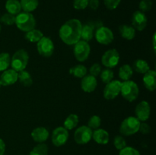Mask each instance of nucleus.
<instances>
[{"mask_svg":"<svg viewBox=\"0 0 156 155\" xmlns=\"http://www.w3.org/2000/svg\"><path fill=\"white\" fill-rule=\"evenodd\" d=\"M82 24L78 19H70L61 26L59 31L60 39L67 45H75L81 40Z\"/></svg>","mask_w":156,"mask_h":155,"instance_id":"f257e3e1","label":"nucleus"},{"mask_svg":"<svg viewBox=\"0 0 156 155\" xmlns=\"http://www.w3.org/2000/svg\"><path fill=\"white\" fill-rule=\"evenodd\" d=\"M17 27L23 32H28L35 29L36 19L31 13L29 12H20L15 16V22Z\"/></svg>","mask_w":156,"mask_h":155,"instance_id":"f03ea898","label":"nucleus"},{"mask_svg":"<svg viewBox=\"0 0 156 155\" xmlns=\"http://www.w3.org/2000/svg\"><path fill=\"white\" fill-rule=\"evenodd\" d=\"M29 61V55L25 50H18L11 58V66L17 72L25 70Z\"/></svg>","mask_w":156,"mask_h":155,"instance_id":"7ed1b4c3","label":"nucleus"},{"mask_svg":"<svg viewBox=\"0 0 156 155\" xmlns=\"http://www.w3.org/2000/svg\"><path fill=\"white\" fill-rule=\"evenodd\" d=\"M120 94L122 97L127 101H134L136 100L140 94L138 85L136 82L130 80L122 82Z\"/></svg>","mask_w":156,"mask_h":155,"instance_id":"20e7f679","label":"nucleus"},{"mask_svg":"<svg viewBox=\"0 0 156 155\" xmlns=\"http://www.w3.org/2000/svg\"><path fill=\"white\" fill-rule=\"evenodd\" d=\"M141 122L134 116H129L125 119L120 126V132L125 136L133 135L139 132Z\"/></svg>","mask_w":156,"mask_h":155,"instance_id":"39448f33","label":"nucleus"},{"mask_svg":"<svg viewBox=\"0 0 156 155\" xmlns=\"http://www.w3.org/2000/svg\"><path fill=\"white\" fill-rule=\"evenodd\" d=\"M91 52V47L88 42L80 40L74 45V56L79 62H85L88 59Z\"/></svg>","mask_w":156,"mask_h":155,"instance_id":"423d86ee","label":"nucleus"},{"mask_svg":"<svg viewBox=\"0 0 156 155\" xmlns=\"http://www.w3.org/2000/svg\"><path fill=\"white\" fill-rule=\"evenodd\" d=\"M37 52L41 56L44 57H50L54 52V43L50 38L43 36L37 43Z\"/></svg>","mask_w":156,"mask_h":155,"instance_id":"0eeeda50","label":"nucleus"},{"mask_svg":"<svg viewBox=\"0 0 156 155\" xmlns=\"http://www.w3.org/2000/svg\"><path fill=\"white\" fill-rule=\"evenodd\" d=\"M101 26H103L101 21H89L82 24L81 40L88 43V41H91L94 37L96 30Z\"/></svg>","mask_w":156,"mask_h":155,"instance_id":"6e6552de","label":"nucleus"},{"mask_svg":"<svg viewBox=\"0 0 156 155\" xmlns=\"http://www.w3.org/2000/svg\"><path fill=\"white\" fill-rule=\"evenodd\" d=\"M120 62V54L115 49H111L105 52L101 57V63L108 68L117 66Z\"/></svg>","mask_w":156,"mask_h":155,"instance_id":"1a4fd4ad","label":"nucleus"},{"mask_svg":"<svg viewBox=\"0 0 156 155\" xmlns=\"http://www.w3.org/2000/svg\"><path fill=\"white\" fill-rule=\"evenodd\" d=\"M96 40L102 45H109L114 40V33L112 30L105 26H101L94 33Z\"/></svg>","mask_w":156,"mask_h":155,"instance_id":"9d476101","label":"nucleus"},{"mask_svg":"<svg viewBox=\"0 0 156 155\" xmlns=\"http://www.w3.org/2000/svg\"><path fill=\"white\" fill-rule=\"evenodd\" d=\"M93 131L87 126L78 128L74 133V140L78 144H86L92 138Z\"/></svg>","mask_w":156,"mask_h":155,"instance_id":"9b49d317","label":"nucleus"},{"mask_svg":"<svg viewBox=\"0 0 156 155\" xmlns=\"http://www.w3.org/2000/svg\"><path fill=\"white\" fill-rule=\"evenodd\" d=\"M122 82L118 80L111 81L109 83L106 84L104 89V97L106 100H113L116 98L120 93Z\"/></svg>","mask_w":156,"mask_h":155,"instance_id":"f8f14e48","label":"nucleus"},{"mask_svg":"<svg viewBox=\"0 0 156 155\" xmlns=\"http://www.w3.org/2000/svg\"><path fill=\"white\" fill-rule=\"evenodd\" d=\"M69 138V132L64 127H58L53 130L51 136L52 143L56 147H61L66 143Z\"/></svg>","mask_w":156,"mask_h":155,"instance_id":"ddd939ff","label":"nucleus"},{"mask_svg":"<svg viewBox=\"0 0 156 155\" xmlns=\"http://www.w3.org/2000/svg\"><path fill=\"white\" fill-rule=\"evenodd\" d=\"M151 109L149 103L146 100H143L140 103L136 105V107L135 109L136 117L140 120V122H146L149 119L150 116Z\"/></svg>","mask_w":156,"mask_h":155,"instance_id":"4468645a","label":"nucleus"},{"mask_svg":"<svg viewBox=\"0 0 156 155\" xmlns=\"http://www.w3.org/2000/svg\"><path fill=\"white\" fill-rule=\"evenodd\" d=\"M132 24L135 30L143 31L147 25V18L144 12L136 11L132 16Z\"/></svg>","mask_w":156,"mask_h":155,"instance_id":"2eb2a0df","label":"nucleus"},{"mask_svg":"<svg viewBox=\"0 0 156 155\" xmlns=\"http://www.w3.org/2000/svg\"><path fill=\"white\" fill-rule=\"evenodd\" d=\"M18 81V72L14 69H6L0 77V84L2 86H10Z\"/></svg>","mask_w":156,"mask_h":155,"instance_id":"dca6fc26","label":"nucleus"},{"mask_svg":"<svg viewBox=\"0 0 156 155\" xmlns=\"http://www.w3.org/2000/svg\"><path fill=\"white\" fill-rule=\"evenodd\" d=\"M98 86V81L95 77L92 75H85L82 78L81 88L86 93H91L96 89Z\"/></svg>","mask_w":156,"mask_h":155,"instance_id":"f3484780","label":"nucleus"},{"mask_svg":"<svg viewBox=\"0 0 156 155\" xmlns=\"http://www.w3.org/2000/svg\"><path fill=\"white\" fill-rule=\"evenodd\" d=\"M143 84L149 91H154L156 88V72L155 70H149L143 78Z\"/></svg>","mask_w":156,"mask_h":155,"instance_id":"a211bd4d","label":"nucleus"},{"mask_svg":"<svg viewBox=\"0 0 156 155\" xmlns=\"http://www.w3.org/2000/svg\"><path fill=\"white\" fill-rule=\"evenodd\" d=\"M49 131L44 127H37L31 132L32 139L37 143H44L49 138Z\"/></svg>","mask_w":156,"mask_h":155,"instance_id":"6ab92c4d","label":"nucleus"},{"mask_svg":"<svg viewBox=\"0 0 156 155\" xmlns=\"http://www.w3.org/2000/svg\"><path fill=\"white\" fill-rule=\"evenodd\" d=\"M92 138L98 144H107L109 142V133L106 130H105V129H95L92 133Z\"/></svg>","mask_w":156,"mask_h":155,"instance_id":"aec40b11","label":"nucleus"},{"mask_svg":"<svg viewBox=\"0 0 156 155\" xmlns=\"http://www.w3.org/2000/svg\"><path fill=\"white\" fill-rule=\"evenodd\" d=\"M119 32L122 37L127 40H131L136 36V30L133 26L123 24L119 27Z\"/></svg>","mask_w":156,"mask_h":155,"instance_id":"412c9836","label":"nucleus"},{"mask_svg":"<svg viewBox=\"0 0 156 155\" xmlns=\"http://www.w3.org/2000/svg\"><path fill=\"white\" fill-rule=\"evenodd\" d=\"M5 9L8 13L17 15L21 11V3L18 0H7L5 3Z\"/></svg>","mask_w":156,"mask_h":155,"instance_id":"4be33fe9","label":"nucleus"},{"mask_svg":"<svg viewBox=\"0 0 156 155\" xmlns=\"http://www.w3.org/2000/svg\"><path fill=\"white\" fill-rule=\"evenodd\" d=\"M133 74V68L129 64H125L123 65L119 69L118 75L121 80L124 81H129L132 78Z\"/></svg>","mask_w":156,"mask_h":155,"instance_id":"5701e85b","label":"nucleus"},{"mask_svg":"<svg viewBox=\"0 0 156 155\" xmlns=\"http://www.w3.org/2000/svg\"><path fill=\"white\" fill-rule=\"evenodd\" d=\"M21 9L24 12H29L31 13L37 8L39 5V0H21Z\"/></svg>","mask_w":156,"mask_h":155,"instance_id":"b1692460","label":"nucleus"},{"mask_svg":"<svg viewBox=\"0 0 156 155\" xmlns=\"http://www.w3.org/2000/svg\"><path fill=\"white\" fill-rule=\"evenodd\" d=\"M18 80L24 87H30L33 84V79L28 71L23 70L18 72Z\"/></svg>","mask_w":156,"mask_h":155,"instance_id":"393cba45","label":"nucleus"},{"mask_svg":"<svg viewBox=\"0 0 156 155\" xmlns=\"http://www.w3.org/2000/svg\"><path fill=\"white\" fill-rule=\"evenodd\" d=\"M134 70L136 72L140 73V74H146L149 70H150L149 65L146 61L143 60V59H137L134 62L133 65Z\"/></svg>","mask_w":156,"mask_h":155,"instance_id":"a878e982","label":"nucleus"},{"mask_svg":"<svg viewBox=\"0 0 156 155\" xmlns=\"http://www.w3.org/2000/svg\"><path fill=\"white\" fill-rule=\"evenodd\" d=\"M25 39L31 43H37L44 36L43 32L37 29H33L28 32H26Z\"/></svg>","mask_w":156,"mask_h":155,"instance_id":"bb28decb","label":"nucleus"},{"mask_svg":"<svg viewBox=\"0 0 156 155\" xmlns=\"http://www.w3.org/2000/svg\"><path fill=\"white\" fill-rule=\"evenodd\" d=\"M79 123V116L76 114H70L64 121V128L67 130H72L77 126Z\"/></svg>","mask_w":156,"mask_h":155,"instance_id":"cd10ccee","label":"nucleus"},{"mask_svg":"<svg viewBox=\"0 0 156 155\" xmlns=\"http://www.w3.org/2000/svg\"><path fill=\"white\" fill-rule=\"evenodd\" d=\"M69 73L76 78H82L87 74L86 67L83 65H76L69 69Z\"/></svg>","mask_w":156,"mask_h":155,"instance_id":"c85d7f7f","label":"nucleus"},{"mask_svg":"<svg viewBox=\"0 0 156 155\" xmlns=\"http://www.w3.org/2000/svg\"><path fill=\"white\" fill-rule=\"evenodd\" d=\"M48 154V147L44 143H40L34 147L30 150L29 155H47Z\"/></svg>","mask_w":156,"mask_h":155,"instance_id":"c756f323","label":"nucleus"},{"mask_svg":"<svg viewBox=\"0 0 156 155\" xmlns=\"http://www.w3.org/2000/svg\"><path fill=\"white\" fill-rule=\"evenodd\" d=\"M11 63L10 55L8 53H0V71H4L9 67Z\"/></svg>","mask_w":156,"mask_h":155,"instance_id":"7c9ffc66","label":"nucleus"},{"mask_svg":"<svg viewBox=\"0 0 156 155\" xmlns=\"http://www.w3.org/2000/svg\"><path fill=\"white\" fill-rule=\"evenodd\" d=\"M114 75V71L110 68H106L101 71V79L105 84H108L113 81Z\"/></svg>","mask_w":156,"mask_h":155,"instance_id":"2f4dec72","label":"nucleus"},{"mask_svg":"<svg viewBox=\"0 0 156 155\" xmlns=\"http://www.w3.org/2000/svg\"><path fill=\"white\" fill-rule=\"evenodd\" d=\"M101 124V119L98 115H92L88 121V127L91 129H98Z\"/></svg>","mask_w":156,"mask_h":155,"instance_id":"473e14b6","label":"nucleus"},{"mask_svg":"<svg viewBox=\"0 0 156 155\" xmlns=\"http://www.w3.org/2000/svg\"><path fill=\"white\" fill-rule=\"evenodd\" d=\"M0 22L5 25H13L15 22V15L9 13H5L0 17Z\"/></svg>","mask_w":156,"mask_h":155,"instance_id":"72a5a7b5","label":"nucleus"},{"mask_svg":"<svg viewBox=\"0 0 156 155\" xmlns=\"http://www.w3.org/2000/svg\"><path fill=\"white\" fill-rule=\"evenodd\" d=\"M114 145L117 150H120L126 146V141L123 136L117 135L114 139Z\"/></svg>","mask_w":156,"mask_h":155,"instance_id":"f704fd0d","label":"nucleus"},{"mask_svg":"<svg viewBox=\"0 0 156 155\" xmlns=\"http://www.w3.org/2000/svg\"><path fill=\"white\" fill-rule=\"evenodd\" d=\"M139 7L141 12H146L152 9V0H141L139 5Z\"/></svg>","mask_w":156,"mask_h":155,"instance_id":"c9c22d12","label":"nucleus"},{"mask_svg":"<svg viewBox=\"0 0 156 155\" xmlns=\"http://www.w3.org/2000/svg\"><path fill=\"white\" fill-rule=\"evenodd\" d=\"M119 155H140V153L136 148L132 147H126L120 150Z\"/></svg>","mask_w":156,"mask_h":155,"instance_id":"e433bc0d","label":"nucleus"},{"mask_svg":"<svg viewBox=\"0 0 156 155\" xmlns=\"http://www.w3.org/2000/svg\"><path fill=\"white\" fill-rule=\"evenodd\" d=\"M89 0H73V7L77 10H83L88 7Z\"/></svg>","mask_w":156,"mask_h":155,"instance_id":"4c0bfd02","label":"nucleus"},{"mask_svg":"<svg viewBox=\"0 0 156 155\" xmlns=\"http://www.w3.org/2000/svg\"><path fill=\"white\" fill-rule=\"evenodd\" d=\"M121 0H104L105 6L109 10H114L117 9L120 5Z\"/></svg>","mask_w":156,"mask_h":155,"instance_id":"58836bf2","label":"nucleus"},{"mask_svg":"<svg viewBox=\"0 0 156 155\" xmlns=\"http://www.w3.org/2000/svg\"><path fill=\"white\" fill-rule=\"evenodd\" d=\"M89 71L91 75L94 76V77H97L98 75H99L101 74V67L100 64H93L91 66V68H90Z\"/></svg>","mask_w":156,"mask_h":155,"instance_id":"ea45409f","label":"nucleus"},{"mask_svg":"<svg viewBox=\"0 0 156 155\" xmlns=\"http://www.w3.org/2000/svg\"><path fill=\"white\" fill-rule=\"evenodd\" d=\"M139 131H140L142 134H143V135H148V134L150 133L151 128L149 124H147V123H146L144 122L140 123Z\"/></svg>","mask_w":156,"mask_h":155,"instance_id":"a19ab883","label":"nucleus"},{"mask_svg":"<svg viewBox=\"0 0 156 155\" xmlns=\"http://www.w3.org/2000/svg\"><path fill=\"white\" fill-rule=\"evenodd\" d=\"M88 6L92 10H97L99 7V0H89Z\"/></svg>","mask_w":156,"mask_h":155,"instance_id":"79ce46f5","label":"nucleus"},{"mask_svg":"<svg viewBox=\"0 0 156 155\" xmlns=\"http://www.w3.org/2000/svg\"><path fill=\"white\" fill-rule=\"evenodd\" d=\"M5 151V144L2 138H0V155H4Z\"/></svg>","mask_w":156,"mask_h":155,"instance_id":"37998d69","label":"nucleus"},{"mask_svg":"<svg viewBox=\"0 0 156 155\" xmlns=\"http://www.w3.org/2000/svg\"><path fill=\"white\" fill-rule=\"evenodd\" d=\"M155 33H154L153 35V37H152V43H153V49H154V51L155 52V48H156V46H155Z\"/></svg>","mask_w":156,"mask_h":155,"instance_id":"c03bdc74","label":"nucleus"},{"mask_svg":"<svg viewBox=\"0 0 156 155\" xmlns=\"http://www.w3.org/2000/svg\"><path fill=\"white\" fill-rule=\"evenodd\" d=\"M1 30H2V27H1V25H0V32H1Z\"/></svg>","mask_w":156,"mask_h":155,"instance_id":"a18cd8bd","label":"nucleus"},{"mask_svg":"<svg viewBox=\"0 0 156 155\" xmlns=\"http://www.w3.org/2000/svg\"><path fill=\"white\" fill-rule=\"evenodd\" d=\"M1 86H2V85H1V84H0V88H1Z\"/></svg>","mask_w":156,"mask_h":155,"instance_id":"49530a36","label":"nucleus"}]
</instances>
